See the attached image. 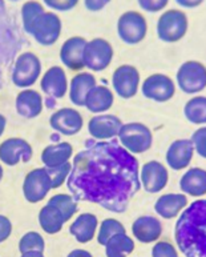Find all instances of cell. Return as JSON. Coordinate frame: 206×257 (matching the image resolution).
<instances>
[{"label": "cell", "instance_id": "cell-1", "mask_svg": "<svg viewBox=\"0 0 206 257\" xmlns=\"http://www.w3.org/2000/svg\"><path fill=\"white\" fill-rule=\"evenodd\" d=\"M67 187L76 201L122 213L141 188L138 160L117 140H88L73 159Z\"/></svg>", "mask_w": 206, "mask_h": 257}, {"label": "cell", "instance_id": "cell-2", "mask_svg": "<svg viewBox=\"0 0 206 257\" xmlns=\"http://www.w3.org/2000/svg\"><path fill=\"white\" fill-rule=\"evenodd\" d=\"M174 238L185 257H206V199L185 208L174 226Z\"/></svg>", "mask_w": 206, "mask_h": 257}, {"label": "cell", "instance_id": "cell-3", "mask_svg": "<svg viewBox=\"0 0 206 257\" xmlns=\"http://www.w3.org/2000/svg\"><path fill=\"white\" fill-rule=\"evenodd\" d=\"M189 22L185 12L168 10L161 14L157 20V36L161 42L176 43L186 35Z\"/></svg>", "mask_w": 206, "mask_h": 257}, {"label": "cell", "instance_id": "cell-4", "mask_svg": "<svg viewBox=\"0 0 206 257\" xmlns=\"http://www.w3.org/2000/svg\"><path fill=\"white\" fill-rule=\"evenodd\" d=\"M118 139L120 144L132 155L144 154L152 148L153 144L152 131L142 123L122 124Z\"/></svg>", "mask_w": 206, "mask_h": 257}, {"label": "cell", "instance_id": "cell-5", "mask_svg": "<svg viewBox=\"0 0 206 257\" xmlns=\"http://www.w3.org/2000/svg\"><path fill=\"white\" fill-rule=\"evenodd\" d=\"M27 34L32 35L35 40L42 46H52L58 42L61 35L60 18L55 12L44 11L34 20Z\"/></svg>", "mask_w": 206, "mask_h": 257}, {"label": "cell", "instance_id": "cell-6", "mask_svg": "<svg viewBox=\"0 0 206 257\" xmlns=\"http://www.w3.org/2000/svg\"><path fill=\"white\" fill-rule=\"evenodd\" d=\"M148 32V23L142 14L137 11L124 12L117 20V34L122 42L134 46L142 42Z\"/></svg>", "mask_w": 206, "mask_h": 257}, {"label": "cell", "instance_id": "cell-7", "mask_svg": "<svg viewBox=\"0 0 206 257\" xmlns=\"http://www.w3.org/2000/svg\"><path fill=\"white\" fill-rule=\"evenodd\" d=\"M177 84L185 93L193 95L206 88V67L197 60H187L177 71Z\"/></svg>", "mask_w": 206, "mask_h": 257}, {"label": "cell", "instance_id": "cell-8", "mask_svg": "<svg viewBox=\"0 0 206 257\" xmlns=\"http://www.w3.org/2000/svg\"><path fill=\"white\" fill-rule=\"evenodd\" d=\"M42 73V62L32 52H23L16 59L12 81L19 88H28L36 83Z\"/></svg>", "mask_w": 206, "mask_h": 257}, {"label": "cell", "instance_id": "cell-9", "mask_svg": "<svg viewBox=\"0 0 206 257\" xmlns=\"http://www.w3.org/2000/svg\"><path fill=\"white\" fill-rule=\"evenodd\" d=\"M84 65L95 72H101L108 68L113 59V48L111 43L103 38L92 39L84 47Z\"/></svg>", "mask_w": 206, "mask_h": 257}, {"label": "cell", "instance_id": "cell-10", "mask_svg": "<svg viewBox=\"0 0 206 257\" xmlns=\"http://www.w3.org/2000/svg\"><path fill=\"white\" fill-rule=\"evenodd\" d=\"M52 189V180L47 168L32 169L27 173L23 183L24 197L30 203H39L44 200Z\"/></svg>", "mask_w": 206, "mask_h": 257}, {"label": "cell", "instance_id": "cell-11", "mask_svg": "<svg viewBox=\"0 0 206 257\" xmlns=\"http://www.w3.org/2000/svg\"><path fill=\"white\" fill-rule=\"evenodd\" d=\"M141 92L146 99L154 100L157 103H165L174 96L176 85L172 79L164 73H154L144 80Z\"/></svg>", "mask_w": 206, "mask_h": 257}, {"label": "cell", "instance_id": "cell-12", "mask_svg": "<svg viewBox=\"0 0 206 257\" xmlns=\"http://www.w3.org/2000/svg\"><path fill=\"white\" fill-rule=\"evenodd\" d=\"M112 84L116 93L121 99H132L136 96L140 85V72L133 65L124 64L115 69Z\"/></svg>", "mask_w": 206, "mask_h": 257}, {"label": "cell", "instance_id": "cell-13", "mask_svg": "<svg viewBox=\"0 0 206 257\" xmlns=\"http://www.w3.org/2000/svg\"><path fill=\"white\" fill-rule=\"evenodd\" d=\"M32 147L24 139L11 138L0 144V160L7 165H18L20 161L28 163L32 159Z\"/></svg>", "mask_w": 206, "mask_h": 257}, {"label": "cell", "instance_id": "cell-14", "mask_svg": "<svg viewBox=\"0 0 206 257\" xmlns=\"http://www.w3.org/2000/svg\"><path fill=\"white\" fill-rule=\"evenodd\" d=\"M140 179H141V184L146 192H161L166 187V184H168V169L165 168L160 161H148L146 164L142 165Z\"/></svg>", "mask_w": 206, "mask_h": 257}, {"label": "cell", "instance_id": "cell-15", "mask_svg": "<svg viewBox=\"0 0 206 257\" xmlns=\"http://www.w3.org/2000/svg\"><path fill=\"white\" fill-rule=\"evenodd\" d=\"M50 124L52 130L56 132L65 135V136H73L79 134L84 125V120L80 112L73 108H60L54 115L51 116Z\"/></svg>", "mask_w": 206, "mask_h": 257}, {"label": "cell", "instance_id": "cell-16", "mask_svg": "<svg viewBox=\"0 0 206 257\" xmlns=\"http://www.w3.org/2000/svg\"><path fill=\"white\" fill-rule=\"evenodd\" d=\"M122 127L121 119L115 115H97L88 123V132L96 140H108L118 136Z\"/></svg>", "mask_w": 206, "mask_h": 257}, {"label": "cell", "instance_id": "cell-17", "mask_svg": "<svg viewBox=\"0 0 206 257\" xmlns=\"http://www.w3.org/2000/svg\"><path fill=\"white\" fill-rule=\"evenodd\" d=\"M87 40L81 36H72L65 40L60 48L61 63L72 71H81L84 68V47Z\"/></svg>", "mask_w": 206, "mask_h": 257}, {"label": "cell", "instance_id": "cell-18", "mask_svg": "<svg viewBox=\"0 0 206 257\" xmlns=\"http://www.w3.org/2000/svg\"><path fill=\"white\" fill-rule=\"evenodd\" d=\"M194 155V146L190 139H178L166 151V163L173 171H181L190 164Z\"/></svg>", "mask_w": 206, "mask_h": 257}, {"label": "cell", "instance_id": "cell-19", "mask_svg": "<svg viewBox=\"0 0 206 257\" xmlns=\"http://www.w3.org/2000/svg\"><path fill=\"white\" fill-rule=\"evenodd\" d=\"M67 221L69 220L65 212L61 209L58 203H55L54 200L51 199L47 205L40 209V213H39V224L42 226V229L48 234L59 233Z\"/></svg>", "mask_w": 206, "mask_h": 257}, {"label": "cell", "instance_id": "cell-20", "mask_svg": "<svg viewBox=\"0 0 206 257\" xmlns=\"http://www.w3.org/2000/svg\"><path fill=\"white\" fill-rule=\"evenodd\" d=\"M40 87L43 92L52 99H63L68 89V81L64 69L59 65L51 67L42 77Z\"/></svg>", "mask_w": 206, "mask_h": 257}, {"label": "cell", "instance_id": "cell-21", "mask_svg": "<svg viewBox=\"0 0 206 257\" xmlns=\"http://www.w3.org/2000/svg\"><path fill=\"white\" fill-rule=\"evenodd\" d=\"M132 233L142 244L157 241L162 234V224L153 216H140L132 225Z\"/></svg>", "mask_w": 206, "mask_h": 257}, {"label": "cell", "instance_id": "cell-22", "mask_svg": "<svg viewBox=\"0 0 206 257\" xmlns=\"http://www.w3.org/2000/svg\"><path fill=\"white\" fill-rule=\"evenodd\" d=\"M16 111L24 119H35L43 111V97L35 89H23L16 97Z\"/></svg>", "mask_w": 206, "mask_h": 257}, {"label": "cell", "instance_id": "cell-23", "mask_svg": "<svg viewBox=\"0 0 206 257\" xmlns=\"http://www.w3.org/2000/svg\"><path fill=\"white\" fill-rule=\"evenodd\" d=\"M187 205V197L183 193H166L160 196L154 204V211L161 217L169 220L179 215Z\"/></svg>", "mask_w": 206, "mask_h": 257}, {"label": "cell", "instance_id": "cell-24", "mask_svg": "<svg viewBox=\"0 0 206 257\" xmlns=\"http://www.w3.org/2000/svg\"><path fill=\"white\" fill-rule=\"evenodd\" d=\"M179 188L182 193L199 197L206 193V171L202 168H190L179 180Z\"/></svg>", "mask_w": 206, "mask_h": 257}, {"label": "cell", "instance_id": "cell-25", "mask_svg": "<svg viewBox=\"0 0 206 257\" xmlns=\"http://www.w3.org/2000/svg\"><path fill=\"white\" fill-rule=\"evenodd\" d=\"M97 225L99 221L93 213H83L77 216V219L69 226V232L80 244H85L93 240Z\"/></svg>", "mask_w": 206, "mask_h": 257}, {"label": "cell", "instance_id": "cell-26", "mask_svg": "<svg viewBox=\"0 0 206 257\" xmlns=\"http://www.w3.org/2000/svg\"><path fill=\"white\" fill-rule=\"evenodd\" d=\"M96 85V77L88 72H81L73 77L69 85V99L77 107H84L87 95Z\"/></svg>", "mask_w": 206, "mask_h": 257}, {"label": "cell", "instance_id": "cell-27", "mask_svg": "<svg viewBox=\"0 0 206 257\" xmlns=\"http://www.w3.org/2000/svg\"><path fill=\"white\" fill-rule=\"evenodd\" d=\"M113 105V93L105 85H95L87 95L84 107L93 113H103Z\"/></svg>", "mask_w": 206, "mask_h": 257}, {"label": "cell", "instance_id": "cell-28", "mask_svg": "<svg viewBox=\"0 0 206 257\" xmlns=\"http://www.w3.org/2000/svg\"><path fill=\"white\" fill-rule=\"evenodd\" d=\"M72 154L73 148L69 143L63 142L58 143V144H51V146L46 147L42 152V161L47 168L59 167L61 164H65L72 158Z\"/></svg>", "mask_w": 206, "mask_h": 257}, {"label": "cell", "instance_id": "cell-29", "mask_svg": "<svg viewBox=\"0 0 206 257\" xmlns=\"http://www.w3.org/2000/svg\"><path fill=\"white\" fill-rule=\"evenodd\" d=\"M134 250V241L126 233L112 236L105 244L107 257H126Z\"/></svg>", "mask_w": 206, "mask_h": 257}, {"label": "cell", "instance_id": "cell-30", "mask_svg": "<svg viewBox=\"0 0 206 257\" xmlns=\"http://www.w3.org/2000/svg\"><path fill=\"white\" fill-rule=\"evenodd\" d=\"M183 115L193 124H206V97L195 96L183 107Z\"/></svg>", "mask_w": 206, "mask_h": 257}, {"label": "cell", "instance_id": "cell-31", "mask_svg": "<svg viewBox=\"0 0 206 257\" xmlns=\"http://www.w3.org/2000/svg\"><path fill=\"white\" fill-rule=\"evenodd\" d=\"M117 233H126L125 226L116 219H105L101 223V225H100L99 234H97V242H99L100 245H105L108 240Z\"/></svg>", "mask_w": 206, "mask_h": 257}, {"label": "cell", "instance_id": "cell-32", "mask_svg": "<svg viewBox=\"0 0 206 257\" xmlns=\"http://www.w3.org/2000/svg\"><path fill=\"white\" fill-rule=\"evenodd\" d=\"M46 249V242L44 238L38 232H28L20 238L19 241V250L20 253L24 252H30V250H39V252H44Z\"/></svg>", "mask_w": 206, "mask_h": 257}, {"label": "cell", "instance_id": "cell-33", "mask_svg": "<svg viewBox=\"0 0 206 257\" xmlns=\"http://www.w3.org/2000/svg\"><path fill=\"white\" fill-rule=\"evenodd\" d=\"M44 11L46 10L43 7V4L36 2V0H30L27 3H24L23 7H22V19H23L24 31L28 32L31 24L34 23V20Z\"/></svg>", "mask_w": 206, "mask_h": 257}, {"label": "cell", "instance_id": "cell-34", "mask_svg": "<svg viewBox=\"0 0 206 257\" xmlns=\"http://www.w3.org/2000/svg\"><path fill=\"white\" fill-rule=\"evenodd\" d=\"M47 171L50 173L51 180H52V189L60 188L61 185L65 183V179L69 176V173L72 171V164L69 161H67L65 164H61L59 167L47 168Z\"/></svg>", "mask_w": 206, "mask_h": 257}, {"label": "cell", "instance_id": "cell-35", "mask_svg": "<svg viewBox=\"0 0 206 257\" xmlns=\"http://www.w3.org/2000/svg\"><path fill=\"white\" fill-rule=\"evenodd\" d=\"M191 143L194 146V151L201 156L206 159V127H201L191 135Z\"/></svg>", "mask_w": 206, "mask_h": 257}, {"label": "cell", "instance_id": "cell-36", "mask_svg": "<svg viewBox=\"0 0 206 257\" xmlns=\"http://www.w3.org/2000/svg\"><path fill=\"white\" fill-rule=\"evenodd\" d=\"M152 257H178V253L170 242L158 241L153 246Z\"/></svg>", "mask_w": 206, "mask_h": 257}, {"label": "cell", "instance_id": "cell-37", "mask_svg": "<svg viewBox=\"0 0 206 257\" xmlns=\"http://www.w3.org/2000/svg\"><path fill=\"white\" fill-rule=\"evenodd\" d=\"M47 7L52 8L55 11L67 12L76 7L79 0H43Z\"/></svg>", "mask_w": 206, "mask_h": 257}, {"label": "cell", "instance_id": "cell-38", "mask_svg": "<svg viewBox=\"0 0 206 257\" xmlns=\"http://www.w3.org/2000/svg\"><path fill=\"white\" fill-rule=\"evenodd\" d=\"M137 3L144 11L156 14V12L162 11L168 6L169 0H137Z\"/></svg>", "mask_w": 206, "mask_h": 257}, {"label": "cell", "instance_id": "cell-39", "mask_svg": "<svg viewBox=\"0 0 206 257\" xmlns=\"http://www.w3.org/2000/svg\"><path fill=\"white\" fill-rule=\"evenodd\" d=\"M12 233V223L8 217L0 215V242L6 241Z\"/></svg>", "mask_w": 206, "mask_h": 257}, {"label": "cell", "instance_id": "cell-40", "mask_svg": "<svg viewBox=\"0 0 206 257\" xmlns=\"http://www.w3.org/2000/svg\"><path fill=\"white\" fill-rule=\"evenodd\" d=\"M112 0H84L85 8L91 12H99L107 7Z\"/></svg>", "mask_w": 206, "mask_h": 257}, {"label": "cell", "instance_id": "cell-41", "mask_svg": "<svg viewBox=\"0 0 206 257\" xmlns=\"http://www.w3.org/2000/svg\"><path fill=\"white\" fill-rule=\"evenodd\" d=\"M174 2L183 8H195L201 6L205 0H174Z\"/></svg>", "mask_w": 206, "mask_h": 257}, {"label": "cell", "instance_id": "cell-42", "mask_svg": "<svg viewBox=\"0 0 206 257\" xmlns=\"http://www.w3.org/2000/svg\"><path fill=\"white\" fill-rule=\"evenodd\" d=\"M67 257H93V256L89 253L88 250L75 249V250H72V252H71V253H69Z\"/></svg>", "mask_w": 206, "mask_h": 257}, {"label": "cell", "instance_id": "cell-43", "mask_svg": "<svg viewBox=\"0 0 206 257\" xmlns=\"http://www.w3.org/2000/svg\"><path fill=\"white\" fill-rule=\"evenodd\" d=\"M22 257H44V254H43V252H39V250H30V252L22 253Z\"/></svg>", "mask_w": 206, "mask_h": 257}, {"label": "cell", "instance_id": "cell-44", "mask_svg": "<svg viewBox=\"0 0 206 257\" xmlns=\"http://www.w3.org/2000/svg\"><path fill=\"white\" fill-rule=\"evenodd\" d=\"M6 124H7V120L4 117L2 113H0V138H2V135L4 134V130H6Z\"/></svg>", "mask_w": 206, "mask_h": 257}, {"label": "cell", "instance_id": "cell-45", "mask_svg": "<svg viewBox=\"0 0 206 257\" xmlns=\"http://www.w3.org/2000/svg\"><path fill=\"white\" fill-rule=\"evenodd\" d=\"M6 11V3H4V0H0V14H3Z\"/></svg>", "mask_w": 206, "mask_h": 257}, {"label": "cell", "instance_id": "cell-46", "mask_svg": "<svg viewBox=\"0 0 206 257\" xmlns=\"http://www.w3.org/2000/svg\"><path fill=\"white\" fill-rule=\"evenodd\" d=\"M3 168H2V165H0V181H2V179H3Z\"/></svg>", "mask_w": 206, "mask_h": 257}, {"label": "cell", "instance_id": "cell-47", "mask_svg": "<svg viewBox=\"0 0 206 257\" xmlns=\"http://www.w3.org/2000/svg\"><path fill=\"white\" fill-rule=\"evenodd\" d=\"M10 2H19V0H10Z\"/></svg>", "mask_w": 206, "mask_h": 257}]
</instances>
